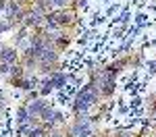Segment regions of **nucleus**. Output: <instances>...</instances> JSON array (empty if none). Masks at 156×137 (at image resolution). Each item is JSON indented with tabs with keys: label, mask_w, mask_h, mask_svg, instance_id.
I'll return each mask as SVG.
<instances>
[{
	"label": "nucleus",
	"mask_w": 156,
	"mask_h": 137,
	"mask_svg": "<svg viewBox=\"0 0 156 137\" xmlns=\"http://www.w3.org/2000/svg\"><path fill=\"white\" fill-rule=\"evenodd\" d=\"M52 137H60V135H52Z\"/></svg>",
	"instance_id": "obj_7"
},
{
	"label": "nucleus",
	"mask_w": 156,
	"mask_h": 137,
	"mask_svg": "<svg viewBox=\"0 0 156 137\" xmlns=\"http://www.w3.org/2000/svg\"><path fill=\"white\" fill-rule=\"evenodd\" d=\"M98 100V94L94 87H85L83 91L79 94V98H77V102H75V110L77 112H85L94 102Z\"/></svg>",
	"instance_id": "obj_1"
},
{
	"label": "nucleus",
	"mask_w": 156,
	"mask_h": 137,
	"mask_svg": "<svg viewBox=\"0 0 156 137\" xmlns=\"http://www.w3.org/2000/svg\"><path fill=\"white\" fill-rule=\"evenodd\" d=\"M27 116H29V112H27V110H19V123H25Z\"/></svg>",
	"instance_id": "obj_6"
},
{
	"label": "nucleus",
	"mask_w": 156,
	"mask_h": 137,
	"mask_svg": "<svg viewBox=\"0 0 156 137\" xmlns=\"http://www.w3.org/2000/svg\"><path fill=\"white\" fill-rule=\"evenodd\" d=\"M46 110V102H36V104H31L29 108H27V112L34 116V114H40V112Z\"/></svg>",
	"instance_id": "obj_4"
},
{
	"label": "nucleus",
	"mask_w": 156,
	"mask_h": 137,
	"mask_svg": "<svg viewBox=\"0 0 156 137\" xmlns=\"http://www.w3.org/2000/svg\"><path fill=\"white\" fill-rule=\"evenodd\" d=\"M0 60L2 62H12V60H17V52L12 48H4V50H0Z\"/></svg>",
	"instance_id": "obj_3"
},
{
	"label": "nucleus",
	"mask_w": 156,
	"mask_h": 137,
	"mask_svg": "<svg viewBox=\"0 0 156 137\" xmlns=\"http://www.w3.org/2000/svg\"><path fill=\"white\" fill-rule=\"evenodd\" d=\"M25 23H27V25H37V23H40V11L27 15V21H25Z\"/></svg>",
	"instance_id": "obj_5"
},
{
	"label": "nucleus",
	"mask_w": 156,
	"mask_h": 137,
	"mask_svg": "<svg viewBox=\"0 0 156 137\" xmlns=\"http://www.w3.org/2000/svg\"><path fill=\"white\" fill-rule=\"evenodd\" d=\"M71 137H92V125L87 118H77L71 129Z\"/></svg>",
	"instance_id": "obj_2"
}]
</instances>
